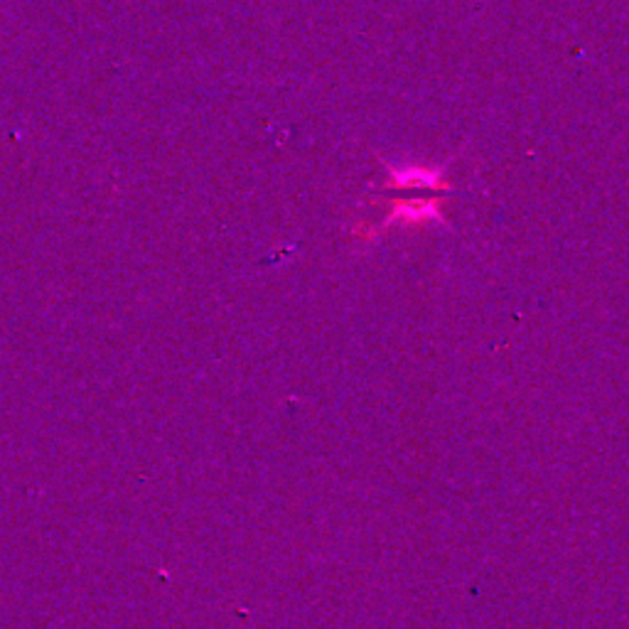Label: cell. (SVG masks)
Wrapping results in <instances>:
<instances>
[{"label":"cell","mask_w":629,"mask_h":629,"mask_svg":"<svg viewBox=\"0 0 629 629\" xmlns=\"http://www.w3.org/2000/svg\"><path fill=\"white\" fill-rule=\"evenodd\" d=\"M388 187H401V190H440L445 187L443 173L435 167H425V165H401L394 167L388 175Z\"/></svg>","instance_id":"obj_1"},{"label":"cell","mask_w":629,"mask_h":629,"mask_svg":"<svg viewBox=\"0 0 629 629\" xmlns=\"http://www.w3.org/2000/svg\"><path fill=\"white\" fill-rule=\"evenodd\" d=\"M431 216H438V202L435 199H398L391 219H396V222H425Z\"/></svg>","instance_id":"obj_2"}]
</instances>
